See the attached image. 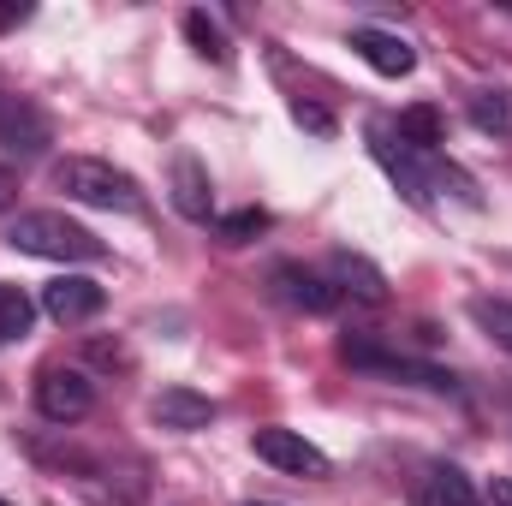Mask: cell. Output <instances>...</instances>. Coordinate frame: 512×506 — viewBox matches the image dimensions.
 I'll list each match as a JSON object with an SVG mask.
<instances>
[{
	"label": "cell",
	"mask_w": 512,
	"mask_h": 506,
	"mask_svg": "<svg viewBox=\"0 0 512 506\" xmlns=\"http://www.w3.org/2000/svg\"><path fill=\"white\" fill-rule=\"evenodd\" d=\"M251 506H274V501H251Z\"/></svg>",
	"instance_id": "obj_26"
},
{
	"label": "cell",
	"mask_w": 512,
	"mask_h": 506,
	"mask_svg": "<svg viewBox=\"0 0 512 506\" xmlns=\"http://www.w3.org/2000/svg\"><path fill=\"white\" fill-rule=\"evenodd\" d=\"M489 501H495V506H512V477H495V483H489Z\"/></svg>",
	"instance_id": "obj_24"
},
{
	"label": "cell",
	"mask_w": 512,
	"mask_h": 506,
	"mask_svg": "<svg viewBox=\"0 0 512 506\" xmlns=\"http://www.w3.org/2000/svg\"><path fill=\"white\" fill-rule=\"evenodd\" d=\"M268 286H274V298H280V304H292V310H304V316H328V310L340 304L334 280H322V274H316V268H304V262H274Z\"/></svg>",
	"instance_id": "obj_8"
},
{
	"label": "cell",
	"mask_w": 512,
	"mask_h": 506,
	"mask_svg": "<svg viewBox=\"0 0 512 506\" xmlns=\"http://www.w3.org/2000/svg\"><path fill=\"white\" fill-rule=\"evenodd\" d=\"M465 108H471V126L483 131V137H512V102L501 90H477Z\"/></svg>",
	"instance_id": "obj_18"
},
{
	"label": "cell",
	"mask_w": 512,
	"mask_h": 506,
	"mask_svg": "<svg viewBox=\"0 0 512 506\" xmlns=\"http://www.w3.org/2000/svg\"><path fill=\"white\" fill-rule=\"evenodd\" d=\"M185 36H191V48L203 54V60H233V48H227V36H221V24L197 6V12H185Z\"/></svg>",
	"instance_id": "obj_19"
},
{
	"label": "cell",
	"mask_w": 512,
	"mask_h": 506,
	"mask_svg": "<svg viewBox=\"0 0 512 506\" xmlns=\"http://www.w3.org/2000/svg\"><path fill=\"white\" fill-rule=\"evenodd\" d=\"M393 137H399L405 149H417V155H435V143H441V108H429V102H417V108H399Z\"/></svg>",
	"instance_id": "obj_15"
},
{
	"label": "cell",
	"mask_w": 512,
	"mask_h": 506,
	"mask_svg": "<svg viewBox=\"0 0 512 506\" xmlns=\"http://www.w3.org/2000/svg\"><path fill=\"white\" fill-rule=\"evenodd\" d=\"M334 292H340V298H358V304H370V310H382L387 304V274L370 256L334 251Z\"/></svg>",
	"instance_id": "obj_13"
},
{
	"label": "cell",
	"mask_w": 512,
	"mask_h": 506,
	"mask_svg": "<svg viewBox=\"0 0 512 506\" xmlns=\"http://www.w3.org/2000/svg\"><path fill=\"white\" fill-rule=\"evenodd\" d=\"M471 322H477V328H483V334H489V340L512 358V298L477 292V298H471Z\"/></svg>",
	"instance_id": "obj_16"
},
{
	"label": "cell",
	"mask_w": 512,
	"mask_h": 506,
	"mask_svg": "<svg viewBox=\"0 0 512 506\" xmlns=\"http://www.w3.org/2000/svg\"><path fill=\"white\" fill-rule=\"evenodd\" d=\"M48 185L66 191V203H84V209H114V215H137L143 209V185L126 167L102 161V155H60L48 167Z\"/></svg>",
	"instance_id": "obj_1"
},
{
	"label": "cell",
	"mask_w": 512,
	"mask_h": 506,
	"mask_svg": "<svg viewBox=\"0 0 512 506\" xmlns=\"http://www.w3.org/2000/svg\"><path fill=\"white\" fill-rule=\"evenodd\" d=\"M6 245L24 256H42V262H102L108 256V245L84 221H66L60 209H24V215H12Z\"/></svg>",
	"instance_id": "obj_2"
},
{
	"label": "cell",
	"mask_w": 512,
	"mask_h": 506,
	"mask_svg": "<svg viewBox=\"0 0 512 506\" xmlns=\"http://www.w3.org/2000/svg\"><path fill=\"white\" fill-rule=\"evenodd\" d=\"M0 143H6L12 155H42V149L54 143V120H48V108L30 102V96L0 90Z\"/></svg>",
	"instance_id": "obj_6"
},
{
	"label": "cell",
	"mask_w": 512,
	"mask_h": 506,
	"mask_svg": "<svg viewBox=\"0 0 512 506\" xmlns=\"http://www.w3.org/2000/svg\"><path fill=\"white\" fill-rule=\"evenodd\" d=\"M90 358H96V364H114V370H131V352L126 346H114V340H96Z\"/></svg>",
	"instance_id": "obj_22"
},
{
	"label": "cell",
	"mask_w": 512,
	"mask_h": 506,
	"mask_svg": "<svg viewBox=\"0 0 512 506\" xmlns=\"http://www.w3.org/2000/svg\"><path fill=\"white\" fill-rule=\"evenodd\" d=\"M149 423L167 429V435H197V429L215 423V399L197 393V387H161L149 399Z\"/></svg>",
	"instance_id": "obj_10"
},
{
	"label": "cell",
	"mask_w": 512,
	"mask_h": 506,
	"mask_svg": "<svg viewBox=\"0 0 512 506\" xmlns=\"http://www.w3.org/2000/svg\"><path fill=\"white\" fill-rule=\"evenodd\" d=\"M24 18H30V6H18V0L0 6V30H12V24H24Z\"/></svg>",
	"instance_id": "obj_23"
},
{
	"label": "cell",
	"mask_w": 512,
	"mask_h": 506,
	"mask_svg": "<svg viewBox=\"0 0 512 506\" xmlns=\"http://www.w3.org/2000/svg\"><path fill=\"white\" fill-rule=\"evenodd\" d=\"M173 209L185 215V221H209L215 215V185H209V167L185 149V155H173Z\"/></svg>",
	"instance_id": "obj_12"
},
{
	"label": "cell",
	"mask_w": 512,
	"mask_h": 506,
	"mask_svg": "<svg viewBox=\"0 0 512 506\" xmlns=\"http://www.w3.org/2000/svg\"><path fill=\"white\" fill-rule=\"evenodd\" d=\"M102 304H108V292L96 280H84V274H60V280L42 286V316L60 322V328H78V322L102 316Z\"/></svg>",
	"instance_id": "obj_9"
},
{
	"label": "cell",
	"mask_w": 512,
	"mask_h": 506,
	"mask_svg": "<svg viewBox=\"0 0 512 506\" xmlns=\"http://www.w3.org/2000/svg\"><path fill=\"white\" fill-rule=\"evenodd\" d=\"M417 506H483V495L459 465H429V477L417 483Z\"/></svg>",
	"instance_id": "obj_14"
},
{
	"label": "cell",
	"mask_w": 512,
	"mask_h": 506,
	"mask_svg": "<svg viewBox=\"0 0 512 506\" xmlns=\"http://www.w3.org/2000/svg\"><path fill=\"white\" fill-rule=\"evenodd\" d=\"M352 48H358V60H364L370 72H382V78H411V72H417V48H411L399 30L364 24V30H352Z\"/></svg>",
	"instance_id": "obj_11"
},
{
	"label": "cell",
	"mask_w": 512,
	"mask_h": 506,
	"mask_svg": "<svg viewBox=\"0 0 512 506\" xmlns=\"http://www.w3.org/2000/svg\"><path fill=\"white\" fill-rule=\"evenodd\" d=\"M12 197H18V179H12V173L0 167V209H12Z\"/></svg>",
	"instance_id": "obj_25"
},
{
	"label": "cell",
	"mask_w": 512,
	"mask_h": 506,
	"mask_svg": "<svg viewBox=\"0 0 512 506\" xmlns=\"http://www.w3.org/2000/svg\"><path fill=\"white\" fill-rule=\"evenodd\" d=\"M262 227H268V215H262V209H239V215H227V221H221L227 245H245V239H251V233H262Z\"/></svg>",
	"instance_id": "obj_20"
},
{
	"label": "cell",
	"mask_w": 512,
	"mask_h": 506,
	"mask_svg": "<svg viewBox=\"0 0 512 506\" xmlns=\"http://www.w3.org/2000/svg\"><path fill=\"white\" fill-rule=\"evenodd\" d=\"M30 322H36V304L24 298V286L0 280V346L24 340V334H30Z\"/></svg>",
	"instance_id": "obj_17"
},
{
	"label": "cell",
	"mask_w": 512,
	"mask_h": 506,
	"mask_svg": "<svg viewBox=\"0 0 512 506\" xmlns=\"http://www.w3.org/2000/svg\"><path fill=\"white\" fill-rule=\"evenodd\" d=\"M340 358H346L352 370H364V376L399 381V387H429V393H453V387H459L447 370H435V364H423V358H411V352H393L387 340H370V334H346V340H340Z\"/></svg>",
	"instance_id": "obj_3"
},
{
	"label": "cell",
	"mask_w": 512,
	"mask_h": 506,
	"mask_svg": "<svg viewBox=\"0 0 512 506\" xmlns=\"http://www.w3.org/2000/svg\"><path fill=\"white\" fill-rule=\"evenodd\" d=\"M370 149H376V161L387 167V179L405 191V203L429 209V155L405 149V143L393 137V126H370Z\"/></svg>",
	"instance_id": "obj_7"
},
{
	"label": "cell",
	"mask_w": 512,
	"mask_h": 506,
	"mask_svg": "<svg viewBox=\"0 0 512 506\" xmlns=\"http://www.w3.org/2000/svg\"><path fill=\"white\" fill-rule=\"evenodd\" d=\"M0 506H6V501H0Z\"/></svg>",
	"instance_id": "obj_27"
},
{
	"label": "cell",
	"mask_w": 512,
	"mask_h": 506,
	"mask_svg": "<svg viewBox=\"0 0 512 506\" xmlns=\"http://www.w3.org/2000/svg\"><path fill=\"white\" fill-rule=\"evenodd\" d=\"M292 120H298L304 131H316V137H334V114L316 108V102H292Z\"/></svg>",
	"instance_id": "obj_21"
},
{
	"label": "cell",
	"mask_w": 512,
	"mask_h": 506,
	"mask_svg": "<svg viewBox=\"0 0 512 506\" xmlns=\"http://www.w3.org/2000/svg\"><path fill=\"white\" fill-rule=\"evenodd\" d=\"M251 447H256V459H262V465H274L280 477H304V483H322V477L334 471V459H328L316 441H304L298 429H280V423L256 429Z\"/></svg>",
	"instance_id": "obj_4"
},
{
	"label": "cell",
	"mask_w": 512,
	"mask_h": 506,
	"mask_svg": "<svg viewBox=\"0 0 512 506\" xmlns=\"http://www.w3.org/2000/svg\"><path fill=\"white\" fill-rule=\"evenodd\" d=\"M36 411L48 417V423H84L90 411H96V381L84 376L78 364H48L42 376H36Z\"/></svg>",
	"instance_id": "obj_5"
}]
</instances>
